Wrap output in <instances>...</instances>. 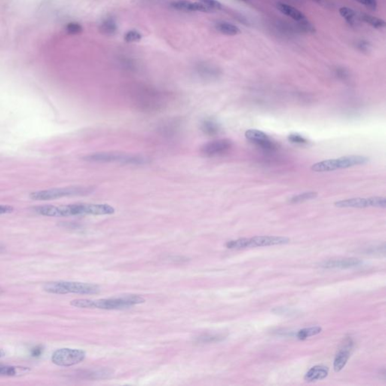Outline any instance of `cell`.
<instances>
[{"mask_svg": "<svg viewBox=\"0 0 386 386\" xmlns=\"http://www.w3.org/2000/svg\"><path fill=\"white\" fill-rule=\"evenodd\" d=\"M145 303V299L138 295L124 296L115 298L101 299V300H88L77 299L72 300L70 305L82 309H100L106 310L127 309L135 305Z\"/></svg>", "mask_w": 386, "mask_h": 386, "instance_id": "obj_3", "label": "cell"}, {"mask_svg": "<svg viewBox=\"0 0 386 386\" xmlns=\"http://www.w3.org/2000/svg\"><path fill=\"white\" fill-rule=\"evenodd\" d=\"M171 7L178 11L186 12H200V13H213L206 6L202 3H192L187 0H177L171 3Z\"/></svg>", "mask_w": 386, "mask_h": 386, "instance_id": "obj_14", "label": "cell"}, {"mask_svg": "<svg viewBox=\"0 0 386 386\" xmlns=\"http://www.w3.org/2000/svg\"><path fill=\"white\" fill-rule=\"evenodd\" d=\"M196 72L199 78L205 81L216 80L221 75L220 68L208 63H201L198 64L196 67Z\"/></svg>", "mask_w": 386, "mask_h": 386, "instance_id": "obj_15", "label": "cell"}, {"mask_svg": "<svg viewBox=\"0 0 386 386\" xmlns=\"http://www.w3.org/2000/svg\"><path fill=\"white\" fill-rule=\"evenodd\" d=\"M99 30L103 35L113 36L117 32L118 27L116 22L112 18H106L100 24Z\"/></svg>", "mask_w": 386, "mask_h": 386, "instance_id": "obj_23", "label": "cell"}, {"mask_svg": "<svg viewBox=\"0 0 386 386\" xmlns=\"http://www.w3.org/2000/svg\"><path fill=\"white\" fill-rule=\"evenodd\" d=\"M142 37V34L139 31H136V30H132V31H127L124 34V40L127 43H138V42L141 41Z\"/></svg>", "mask_w": 386, "mask_h": 386, "instance_id": "obj_29", "label": "cell"}, {"mask_svg": "<svg viewBox=\"0 0 386 386\" xmlns=\"http://www.w3.org/2000/svg\"><path fill=\"white\" fill-rule=\"evenodd\" d=\"M241 1H243V2H247L248 0H241Z\"/></svg>", "mask_w": 386, "mask_h": 386, "instance_id": "obj_42", "label": "cell"}, {"mask_svg": "<svg viewBox=\"0 0 386 386\" xmlns=\"http://www.w3.org/2000/svg\"><path fill=\"white\" fill-rule=\"evenodd\" d=\"M335 206L339 208H365L369 207L385 208L386 199L384 197L372 196L369 198H354L335 202Z\"/></svg>", "mask_w": 386, "mask_h": 386, "instance_id": "obj_9", "label": "cell"}, {"mask_svg": "<svg viewBox=\"0 0 386 386\" xmlns=\"http://www.w3.org/2000/svg\"><path fill=\"white\" fill-rule=\"evenodd\" d=\"M369 159L363 156H347L338 159H327L316 162L311 167L314 172H329L339 169H346L357 165H365Z\"/></svg>", "mask_w": 386, "mask_h": 386, "instance_id": "obj_7", "label": "cell"}, {"mask_svg": "<svg viewBox=\"0 0 386 386\" xmlns=\"http://www.w3.org/2000/svg\"><path fill=\"white\" fill-rule=\"evenodd\" d=\"M19 371L26 372L30 371L28 367H18V366H10V365L0 364V375L5 376H15L19 373Z\"/></svg>", "mask_w": 386, "mask_h": 386, "instance_id": "obj_26", "label": "cell"}, {"mask_svg": "<svg viewBox=\"0 0 386 386\" xmlns=\"http://www.w3.org/2000/svg\"><path fill=\"white\" fill-rule=\"evenodd\" d=\"M67 31L71 34H78L82 31V27L78 23L69 24L67 28Z\"/></svg>", "mask_w": 386, "mask_h": 386, "instance_id": "obj_34", "label": "cell"}, {"mask_svg": "<svg viewBox=\"0 0 386 386\" xmlns=\"http://www.w3.org/2000/svg\"><path fill=\"white\" fill-rule=\"evenodd\" d=\"M352 348V340L351 339H345L344 344H342V348L339 350L337 354L335 356L334 361H333V369L335 372H339L345 367L351 355Z\"/></svg>", "mask_w": 386, "mask_h": 386, "instance_id": "obj_13", "label": "cell"}, {"mask_svg": "<svg viewBox=\"0 0 386 386\" xmlns=\"http://www.w3.org/2000/svg\"><path fill=\"white\" fill-rule=\"evenodd\" d=\"M44 291L54 294H97L100 293L98 285L73 282H54L46 284Z\"/></svg>", "mask_w": 386, "mask_h": 386, "instance_id": "obj_6", "label": "cell"}, {"mask_svg": "<svg viewBox=\"0 0 386 386\" xmlns=\"http://www.w3.org/2000/svg\"><path fill=\"white\" fill-rule=\"evenodd\" d=\"M278 10L287 17L291 18L294 22H298L306 19V16L295 7H291L284 3H277L276 4Z\"/></svg>", "mask_w": 386, "mask_h": 386, "instance_id": "obj_17", "label": "cell"}, {"mask_svg": "<svg viewBox=\"0 0 386 386\" xmlns=\"http://www.w3.org/2000/svg\"><path fill=\"white\" fill-rule=\"evenodd\" d=\"M335 75H336L339 79H342V80H345V79H347L348 78V72H347L345 69H336V71H335Z\"/></svg>", "mask_w": 386, "mask_h": 386, "instance_id": "obj_37", "label": "cell"}, {"mask_svg": "<svg viewBox=\"0 0 386 386\" xmlns=\"http://www.w3.org/2000/svg\"><path fill=\"white\" fill-rule=\"evenodd\" d=\"M289 238L283 236H269L261 235L247 238V247H268V246L282 245L290 242Z\"/></svg>", "mask_w": 386, "mask_h": 386, "instance_id": "obj_12", "label": "cell"}, {"mask_svg": "<svg viewBox=\"0 0 386 386\" xmlns=\"http://www.w3.org/2000/svg\"><path fill=\"white\" fill-rule=\"evenodd\" d=\"M328 367L322 365H317L311 368L304 376V379L308 382L324 379L328 375Z\"/></svg>", "mask_w": 386, "mask_h": 386, "instance_id": "obj_18", "label": "cell"}, {"mask_svg": "<svg viewBox=\"0 0 386 386\" xmlns=\"http://www.w3.org/2000/svg\"><path fill=\"white\" fill-rule=\"evenodd\" d=\"M34 212L51 217H67L85 215H109L114 214L113 207L106 204H72L64 205H40Z\"/></svg>", "mask_w": 386, "mask_h": 386, "instance_id": "obj_1", "label": "cell"}, {"mask_svg": "<svg viewBox=\"0 0 386 386\" xmlns=\"http://www.w3.org/2000/svg\"><path fill=\"white\" fill-rule=\"evenodd\" d=\"M313 2L317 3L318 4H323L325 3V0H312Z\"/></svg>", "mask_w": 386, "mask_h": 386, "instance_id": "obj_39", "label": "cell"}, {"mask_svg": "<svg viewBox=\"0 0 386 386\" xmlns=\"http://www.w3.org/2000/svg\"><path fill=\"white\" fill-rule=\"evenodd\" d=\"M130 100L137 109L144 112L162 110L168 102L165 93L150 86H137L130 92Z\"/></svg>", "mask_w": 386, "mask_h": 386, "instance_id": "obj_2", "label": "cell"}, {"mask_svg": "<svg viewBox=\"0 0 386 386\" xmlns=\"http://www.w3.org/2000/svg\"><path fill=\"white\" fill-rule=\"evenodd\" d=\"M14 211V208L10 205H0V215L11 214Z\"/></svg>", "mask_w": 386, "mask_h": 386, "instance_id": "obj_38", "label": "cell"}, {"mask_svg": "<svg viewBox=\"0 0 386 386\" xmlns=\"http://www.w3.org/2000/svg\"><path fill=\"white\" fill-rule=\"evenodd\" d=\"M362 264L361 261L355 258H345V259L330 260L324 261L320 264V267L324 269H349L358 267Z\"/></svg>", "mask_w": 386, "mask_h": 386, "instance_id": "obj_16", "label": "cell"}, {"mask_svg": "<svg viewBox=\"0 0 386 386\" xmlns=\"http://www.w3.org/2000/svg\"><path fill=\"white\" fill-rule=\"evenodd\" d=\"M199 2L206 6L212 12L220 11L223 9V6L217 0H199Z\"/></svg>", "mask_w": 386, "mask_h": 386, "instance_id": "obj_31", "label": "cell"}, {"mask_svg": "<svg viewBox=\"0 0 386 386\" xmlns=\"http://www.w3.org/2000/svg\"><path fill=\"white\" fill-rule=\"evenodd\" d=\"M224 339L221 335L205 334L197 338L196 341L199 343H211V342H220Z\"/></svg>", "mask_w": 386, "mask_h": 386, "instance_id": "obj_28", "label": "cell"}, {"mask_svg": "<svg viewBox=\"0 0 386 386\" xmlns=\"http://www.w3.org/2000/svg\"><path fill=\"white\" fill-rule=\"evenodd\" d=\"M232 143L229 139H219L207 143L202 147V152L208 157H215L226 154L232 148Z\"/></svg>", "mask_w": 386, "mask_h": 386, "instance_id": "obj_11", "label": "cell"}, {"mask_svg": "<svg viewBox=\"0 0 386 386\" xmlns=\"http://www.w3.org/2000/svg\"><path fill=\"white\" fill-rule=\"evenodd\" d=\"M318 196V193L316 192H306L301 193V194L296 195L290 198L288 202L290 204H299L302 202H306V201L312 200L315 199Z\"/></svg>", "mask_w": 386, "mask_h": 386, "instance_id": "obj_27", "label": "cell"}, {"mask_svg": "<svg viewBox=\"0 0 386 386\" xmlns=\"http://www.w3.org/2000/svg\"><path fill=\"white\" fill-rule=\"evenodd\" d=\"M4 250H5L4 247H3L2 245H0V253H2V252H4Z\"/></svg>", "mask_w": 386, "mask_h": 386, "instance_id": "obj_41", "label": "cell"}, {"mask_svg": "<svg viewBox=\"0 0 386 386\" xmlns=\"http://www.w3.org/2000/svg\"><path fill=\"white\" fill-rule=\"evenodd\" d=\"M85 351L73 348H61L57 350L52 356V361L57 366H70L78 364L85 358Z\"/></svg>", "mask_w": 386, "mask_h": 386, "instance_id": "obj_8", "label": "cell"}, {"mask_svg": "<svg viewBox=\"0 0 386 386\" xmlns=\"http://www.w3.org/2000/svg\"><path fill=\"white\" fill-rule=\"evenodd\" d=\"M201 130L208 136H216L220 132V125L212 118H205L201 123Z\"/></svg>", "mask_w": 386, "mask_h": 386, "instance_id": "obj_19", "label": "cell"}, {"mask_svg": "<svg viewBox=\"0 0 386 386\" xmlns=\"http://www.w3.org/2000/svg\"><path fill=\"white\" fill-rule=\"evenodd\" d=\"M288 139L291 144H299V145H303L308 143L307 140L304 137L298 134H291L288 136Z\"/></svg>", "mask_w": 386, "mask_h": 386, "instance_id": "obj_32", "label": "cell"}, {"mask_svg": "<svg viewBox=\"0 0 386 386\" xmlns=\"http://www.w3.org/2000/svg\"><path fill=\"white\" fill-rule=\"evenodd\" d=\"M359 18H360V22H364V23L367 24L369 26L372 28H375L377 30H381L384 28L386 24L385 22L382 19H379V18L375 17V16H371L369 14H366V13H359Z\"/></svg>", "mask_w": 386, "mask_h": 386, "instance_id": "obj_22", "label": "cell"}, {"mask_svg": "<svg viewBox=\"0 0 386 386\" xmlns=\"http://www.w3.org/2000/svg\"><path fill=\"white\" fill-rule=\"evenodd\" d=\"M87 162L99 163H121L125 165H144L148 159L141 155L129 154L119 152H100L92 153L83 158Z\"/></svg>", "mask_w": 386, "mask_h": 386, "instance_id": "obj_5", "label": "cell"}, {"mask_svg": "<svg viewBox=\"0 0 386 386\" xmlns=\"http://www.w3.org/2000/svg\"><path fill=\"white\" fill-rule=\"evenodd\" d=\"M180 121L177 119L168 120L165 121L163 124H161L159 127V132L163 135L167 136H172L175 135L177 130L180 128Z\"/></svg>", "mask_w": 386, "mask_h": 386, "instance_id": "obj_24", "label": "cell"}, {"mask_svg": "<svg viewBox=\"0 0 386 386\" xmlns=\"http://www.w3.org/2000/svg\"><path fill=\"white\" fill-rule=\"evenodd\" d=\"M94 191L92 187L87 186H67L36 191L30 195L31 199L35 201H52L71 196H85Z\"/></svg>", "mask_w": 386, "mask_h": 386, "instance_id": "obj_4", "label": "cell"}, {"mask_svg": "<svg viewBox=\"0 0 386 386\" xmlns=\"http://www.w3.org/2000/svg\"><path fill=\"white\" fill-rule=\"evenodd\" d=\"M321 331H322V328L321 327L315 326V327H307V328H303L299 330L296 336H297V339H300V340H305L311 336L319 334Z\"/></svg>", "mask_w": 386, "mask_h": 386, "instance_id": "obj_25", "label": "cell"}, {"mask_svg": "<svg viewBox=\"0 0 386 386\" xmlns=\"http://www.w3.org/2000/svg\"><path fill=\"white\" fill-rule=\"evenodd\" d=\"M5 354V351H4L3 349H0V358H1V357H4Z\"/></svg>", "mask_w": 386, "mask_h": 386, "instance_id": "obj_40", "label": "cell"}, {"mask_svg": "<svg viewBox=\"0 0 386 386\" xmlns=\"http://www.w3.org/2000/svg\"></svg>", "mask_w": 386, "mask_h": 386, "instance_id": "obj_43", "label": "cell"}, {"mask_svg": "<svg viewBox=\"0 0 386 386\" xmlns=\"http://www.w3.org/2000/svg\"><path fill=\"white\" fill-rule=\"evenodd\" d=\"M339 13L350 26L356 28L360 25V20L359 15L352 9L345 7H341L339 10Z\"/></svg>", "mask_w": 386, "mask_h": 386, "instance_id": "obj_20", "label": "cell"}, {"mask_svg": "<svg viewBox=\"0 0 386 386\" xmlns=\"http://www.w3.org/2000/svg\"><path fill=\"white\" fill-rule=\"evenodd\" d=\"M43 351H44V347L43 345H39L37 346L34 347L31 349V354L33 357H39L43 354Z\"/></svg>", "mask_w": 386, "mask_h": 386, "instance_id": "obj_36", "label": "cell"}, {"mask_svg": "<svg viewBox=\"0 0 386 386\" xmlns=\"http://www.w3.org/2000/svg\"><path fill=\"white\" fill-rule=\"evenodd\" d=\"M244 135L250 142L255 144L256 147H260L264 151L273 152L277 149L276 144L270 139V137L261 131L250 129L245 132Z\"/></svg>", "mask_w": 386, "mask_h": 386, "instance_id": "obj_10", "label": "cell"}, {"mask_svg": "<svg viewBox=\"0 0 386 386\" xmlns=\"http://www.w3.org/2000/svg\"><path fill=\"white\" fill-rule=\"evenodd\" d=\"M357 48L358 50L363 53H368L369 49H370V44L369 42L365 41V40H360L357 44Z\"/></svg>", "mask_w": 386, "mask_h": 386, "instance_id": "obj_35", "label": "cell"}, {"mask_svg": "<svg viewBox=\"0 0 386 386\" xmlns=\"http://www.w3.org/2000/svg\"><path fill=\"white\" fill-rule=\"evenodd\" d=\"M215 29L220 34L230 37L241 34V30L236 25L227 22H217L215 24Z\"/></svg>", "mask_w": 386, "mask_h": 386, "instance_id": "obj_21", "label": "cell"}, {"mask_svg": "<svg viewBox=\"0 0 386 386\" xmlns=\"http://www.w3.org/2000/svg\"><path fill=\"white\" fill-rule=\"evenodd\" d=\"M226 247L229 249H244L247 247V238H242L239 239L228 241L226 244Z\"/></svg>", "mask_w": 386, "mask_h": 386, "instance_id": "obj_30", "label": "cell"}, {"mask_svg": "<svg viewBox=\"0 0 386 386\" xmlns=\"http://www.w3.org/2000/svg\"><path fill=\"white\" fill-rule=\"evenodd\" d=\"M357 3L364 6L371 11H375L377 9V0H356Z\"/></svg>", "mask_w": 386, "mask_h": 386, "instance_id": "obj_33", "label": "cell"}]
</instances>
